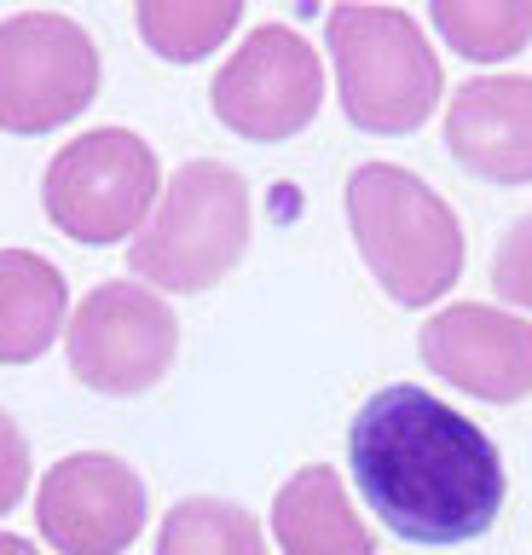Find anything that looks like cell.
I'll use <instances>...</instances> for the list:
<instances>
[{
  "mask_svg": "<svg viewBox=\"0 0 532 555\" xmlns=\"http://www.w3.org/2000/svg\"><path fill=\"white\" fill-rule=\"evenodd\" d=\"M348 463L376 520L405 544H469L492 532L509 492L492 434L417 382H393L359 405Z\"/></svg>",
  "mask_w": 532,
  "mask_h": 555,
  "instance_id": "6da1fadb",
  "label": "cell"
},
{
  "mask_svg": "<svg viewBox=\"0 0 532 555\" xmlns=\"http://www.w3.org/2000/svg\"><path fill=\"white\" fill-rule=\"evenodd\" d=\"M348 225L371 278L400 307H434L463 278V220L400 163H359L348 173Z\"/></svg>",
  "mask_w": 532,
  "mask_h": 555,
  "instance_id": "7a4b0ae2",
  "label": "cell"
},
{
  "mask_svg": "<svg viewBox=\"0 0 532 555\" xmlns=\"http://www.w3.org/2000/svg\"><path fill=\"white\" fill-rule=\"evenodd\" d=\"M255 208L232 163L197 156L163 185L151 220L128 243V267L157 295H203L226 278L249 249Z\"/></svg>",
  "mask_w": 532,
  "mask_h": 555,
  "instance_id": "3957f363",
  "label": "cell"
},
{
  "mask_svg": "<svg viewBox=\"0 0 532 555\" xmlns=\"http://www.w3.org/2000/svg\"><path fill=\"white\" fill-rule=\"evenodd\" d=\"M324 41H330V64H336L341 116L359 133L400 139V133H417L434 116L445 76L411 12L341 0L324 17Z\"/></svg>",
  "mask_w": 532,
  "mask_h": 555,
  "instance_id": "277c9868",
  "label": "cell"
},
{
  "mask_svg": "<svg viewBox=\"0 0 532 555\" xmlns=\"http://www.w3.org/2000/svg\"><path fill=\"white\" fill-rule=\"evenodd\" d=\"M163 197L157 151L133 128H93L70 139L41 180V208L64 237L105 249V243H133V232L151 220Z\"/></svg>",
  "mask_w": 532,
  "mask_h": 555,
  "instance_id": "5b68a950",
  "label": "cell"
},
{
  "mask_svg": "<svg viewBox=\"0 0 532 555\" xmlns=\"http://www.w3.org/2000/svg\"><path fill=\"white\" fill-rule=\"evenodd\" d=\"M99 99V47L64 12L0 17V133H53Z\"/></svg>",
  "mask_w": 532,
  "mask_h": 555,
  "instance_id": "8992f818",
  "label": "cell"
},
{
  "mask_svg": "<svg viewBox=\"0 0 532 555\" xmlns=\"http://www.w3.org/2000/svg\"><path fill=\"white\" fill-rule=\"evenodd\" d=\"M64 353L81 388L111 393V399H140L168 376L180 353V319L157 289L116 278L99 284L76 319L64 324Z\"/></svg>",
  "mask_w": 532,
  "mask_h": 555,
  "instance_id": "52a82bcc",
  "label": "cell"
},
{
  "mask_svg": "<svg viewBox=\"0 0 532 555\" xmlns=\"http://www.w3.org/2000/svg\"><path fill=\"white\" fill-rule=\"evenodd\" d=\"M215 121L232 128L249 145H278L296 139L324 104V64L307 35L289 24H261L249 29V41L220 64L209 87Z\"/></svg>",
  "mask_w": 532,
  "mask_h": 555,
  "instance_id": "ba28073f",
  "label": "cell"
},
{
  "mask_svg": "<svg viewBox=\"0 0 532 555\" xmlns=\"http://www.w3.org/2000/svg\"><path fill=\"white\" fill-rule=\"evenodd\" d=\"M145 480L111 451H70L47 468L36 527L59 555H122L145 532Z\"/></svg>",
  "mask_w": 532,
  "mask_h": 555,
  "instance_id": "9c48e42d",
  "label": "cell"
},
{
  "mask_svg": "<svg viewBox=\"0 0 532 555\" xmlns=\"http://www.w3.org/2000/svg\"><path fill=\"white\" fill-rule=\"evenodd\" d=\"M423 364L486 405H521L532 393V324L521 312L457 301L423 324Z\"/></svg>",
  "mask_w": 532,
  "mask_h": 555,
  "instance_id": "30bf717a",
  "label": "cell"
},
{
  "mask_svg": "<svg viewBox=\"0 0 532 555\" xmlns=\"http://www.w3.org/2000/svg\"><path fill=\"white\" fill-rule=\"evenodd\" d=\"M445 151L486 185H532V76H475L445 104Z\"/></svg>",
  "mask_w": 532,
  "mask_h": 555,
  "instance_id": "8fae6325",
  "label": "cell"
},
{
  "mask_svg": "<svg viewBox=\"0 0 532 555\" xmlns=\"http://www.w3.org/2000/svg\"><path fill=\"white\" fill-rule=\"evenodd\" d=\"M272 538H278L284 555H376L365 515L353 509L348 486L330 463H307L278 486Z\"/></svg>",
  "mask_w": 532,
  "mask_h": 555,
  "instance_id": "7c38bea8",
  "label": "cell"
},
{
  "mask_svg": "<svg viewBox=\"0 0 532 555\" xmlns=\"http://www.w3.org/2000/svg\"><path fill=\"white\" fill-rule=\"evenodd\" d=\"M70 284L36 249H0V364H36L64 336Z\"/></svg>",
  "mask_w": 532,
  "mask_h": 555,
  "instance_id": "4fadbf2b",
  "label": "cell"
},
{
  "mask_svg": "<svg viewBox=\"0 0 532 555\" xmlns=\"http://www.w3.org/2000/svg\"><path fill=\"white\" fill-rule=\"evenodd\" d=\"M244 0H133L140 41L163 64H203L215 47L232 41Z\"/></svg>",
  "mask_w": 532,
  "mask_h": 555,
  "instance_id": "5bb4252c",
  "label": "cell"
},
{
  "mask_svg": "<svg viewBox=\"0 0 532 555\" xmlns=\"http://www.w3.org/2000/svg\"><path fill=\"white\" fill-rule=\"evenodd\" d=\"M428 17L469 64H504L532 47V0H428Z\"/></svg>",
  "mask_w": 532,
  "mask_h": 555,
  "instance_id": "9a60e30c",
  "label": "cell"
},
{
  "mask_svg": "<svg viewBox=\"0 0 532 555\" xmlns=\"http://www.w3.org/2000/svg\"><path fill=\"white\" fill-rule=\"evenodd\" d=\"M157 555H267V538L226 498H180L157 527Z\"/></svg>",
  "mask_w": 532,
  "mask_h": 555,
  "instance_id": "2e32d148",
  "label": "cell"
},
{
  "mask_svg": "<svg viewBox=\"0 0 532 555\" xmlns=\"http://www.w3.org/2000/svg\"><path fill=\"white\" fill-rule=\"evenodd\" d=\"M492 289L497 301L532 312V215H521L497 237V255H492Z\"/></svg>",
  "mask_w": 532,
  "mask_h": 555,
  "instance_id": "e0dca14e",
  "label": "cell"
},
{
  "mask_svg": "<svg viewBox=\"0 0 532 555\" xmlns=\"http://www.w3.org/2000/svg\"><path fill=\"white\" fill-rule=\"evenodd\" d=\"M24 486H29V440H24V428L0 411V515L18 509Z\"/></svg>",
  "mask_w": 532,
  "mask_h": 555,
  "instance_id": "ac0fdd59",
  "label": "cell"
},
{
  "mask_svg": "<svg viewBox=\"0 0 532 555\" xmlns=\"http://www.w3.org/2000/svg\"><path fill=\"white\" fill-rule=\"evenodd\" d=\"M0 555H36V544L18 538V532H0Z\"/></svg>",
  "mask_w": 532,
  "mask_h": 555,
  "instance_id": "d6986e66",
  "label": "cell"
}]
</instances>
